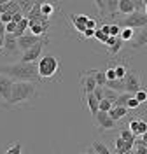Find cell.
Instances as JSON below:
<instances>
[{
    "label": "cell",
    "instance_id": "60d3db41",
    "mask_svg": "<svg viewBox=\"0 0 147 154\" xmlns=\"http://www.w3.org/2000/svg\"><path fill=\"white\" fill-rule=\"evenodd\" d=\"M0 37H5V25L0 21Z\"/></svg>",
    "mask_w": 147,
    "mask_h": 154
},
{
    "label": "cell",
    "instance_id": "8992f818",
    "mask_svg": "<svg viewBox=\"0 0 147 154\" xmlns=\"http://www.w3.org/2000/svg\"><path fill=\"white\" fill-rule=\"evenodd\" d=\"M47 42H49V35H44L39 44H35L33 48L26 49V51L21 54V61H23V63H37V61H39V58L42 56L44 48L47 46Z\"/></svg>",
    "mask_w": 147,
    "mask_h": 154
},
{
    "label": "cell",
    "instance_id": "603a6c76",
    "mask_svg": "<svg viewBox=\"0 0 147 154\" xmlns=\"http://www.w3.org/2000/svg\"><path fill=\"white\" fill-rule=\"evenodd\" d=\"M84 102L88 103L89 112H91V116L95 117V116L98 114V103H100V102H98L96 98H95V95H93V93H89V95L84 96Z\"/></svg>",
    "mask_w": 147,
    "mask_h": 154
},
{
    "label": "cell",
    "instance_id": "9a60e30c",
    "mask_svg": "<svg viewBox=\"0 0 147 154\" xmlns=\"http://www.w3.org/2000/svg\"><path fill=\"white\" fill-rule=\"evenodd\" d=\"M135 0H118V14L119 16H128L135 12Z\"/></svg>",
    "mask_w": 147,
    "mask_h": 154
},
{
    "label": "cell",
    "instance_id": "cb8c5ba5",
    "mask_svg": "<svg viewBox=\"0 0 147 154\" xmlns=\"http://www.w3.org/2000/svg\"><path fill=\"white\" fill-rule=\"evenodd\" d=\"M91 74H93V79L96 82V88H103L105 82H107V77H105V72L98 70V68H91Z\"/></svg>",
    "mask_w": 147,
    "mask_h": 154
},
{
    "label": "cell",
    "instance_id": "4dcf8cb0",
    "mask_svg": "<svg viewBox=\"0 0 147 154\" xmlns=\"http://www.w3.org/2000/svg\"><path fill=\"white\" fill-rule=\"evenodd\" d=\"M133 37V30L131 28H121V33H119V38L123 40V42H130Z\"/></svg>",
    "mask_w": 147,
    "mask_h": 154
},
{
    "label": "cell",
    "instance_id": "d4e9b609",
    "mask_svg": "<svg viewBox=\"0 0 147 154\" xmlns=\"http://www.w3.org/2000/svg\"><path fill=\"white\" fill-rule=\"evenodd\" d=\"M114 72H116V79H124V75H126V72H128V63L126 61H119L118 65L114 67Z\"/></svg>",
    "mask_w": 147,
    "mask_h": 154
},
{
    "label": "cell",
    "instance_id": "f1b7e54d",
    "mask_svg": "<svg viewBox=\"0 0 147 154\" xmlns=\"http://www.w3.org/2000/svg\"><path fill=\"white\" fill-rule=\"evenodd\" d=\"M119 93H116V91H112V89H109V88H103V100H109L112 105H114V102L118 100Z\"/></svg>",
    "mask_w": 147,
    "mask_h": 154
},
{
    "label": "cell",
    "instance_id": "b9f144b4",
    "mask_svg": "<svg viewBox=\"0 0 147 154\" xmlns=\"http://www.w3.org/2000/svg\"><path fill=\"white\" fill-rule=\"evenodd\" d=\"M140 140H142V142H144V144L147 145V131H145L144 135H142V137H140Z\"/></svg>",
    "mask_w": 147,
    "mask_h": 154
},
{
    "label": "cell",
    "instance_id": "484cf974",
    "mask_svg": "<svg viewBox=\"0 0 147 154\" xmlns=\"http://www.w3.org/2000/svg\"><path fill=\"white\" fill-rule=\"evenodd\" d=\"M119 137H121V138H123L124 142H128V144H133V145H135V138H137V137L131 133V131H130L128 128H121V131H119Z\"/></svg>",
    "mask_w": 147,
    "mask_h": 154
},
{
    "label": "cell",
    "instance_id": "7a4b0ae2",
    "mask_svg": "<svg viewBox=\"0 0 147 154\" xmlns=\"http://www.w3.org/2000/svg\"><path fill=\"white\" fill-rule=\"evenodd\" d=\"M37 86H39L37 82H14L7 107H18L26 103L28 100H33L39 95V88Z\"/></svg>",
    "mask_w": 147,
    "mask_h": 154
},
{
    "label": "cell",
    "instance_id": "8fae6325",
    "mask_svg": "<svg viewBox=\"0 0 147 154\" xmlns=\"http://www.w3.org/2000/svg\"><path fill=\"white\" fill-rule=\"evenodd\" d=\"M126 128L135 135V137H142V135L147 131V121L140 119V117H133V119H130V123H128Z\"/></svg>",
    "mask_w": 147,
    "mask_h": 154
},
{
    "label": "cell",
    "instance_id": "f6af8a7d",
    "mask_svg": "<svg viewBox=\"0 0 147 154\" xmlns=\"http://www.w3.org/2000/svg\"><path fill=\"white\" fill-rule=\"evenodd\" d=\"M124 154H135V151L131 149V151H128V152H124Z\"/></svg>",
    "mask_w": 147,
    "mask_h": 154
},
{
    "label": "cell",
    "instance_id": "ffe728a7",
    "mask_svg": "<svg viewBox=\"0 0 147 154\" xmlns=\"http://www.w3.org/2000/svg\"><path fill=\"white\" fill-rule=\"evenodd\" d=\"M89 151L95 152V154H112V151L103 142H100V140H93L91 145H89Z\"/></svg>",
    "mask_w": 147,
    "mask_h": 154
},
{
    "label": "cell",
    "instance_id": "e0dca14e",
    "mask_svg": "<svg viewBox=\"0 0 147 154\" xmlns=\"http://www.w3.org/2000/svg\"><path fill=\"white\" fill-rule=\"evenodd\" d=\"M4 49H5L7 54H16L20 51L18 49V40H16V37H12L11 33H5V37H4Z\"/></svg>",
    "mask_w": 147,
    "mask_h": 154
},
{
    "label": "cell",
    "instance_id": "d590c367",
    "mask_svg": "<svg viewBox=\"0 0 147 154\" xmlns=\"http://www.w3.org/2000/svg\"><path fill=\"white\" fill-rule=\"evenodd\" d=\"M105 77H107V81H114L116 79V72H114V67H109L105 70Z\"/></svg>",
    "mask_w": 147,
    "mask_h": 154
},
{
    "label": "cell",
    "instance_id": "44dd1931",
    "mask_svg": "<svg viewBox=\"0 0 147 154\" xmlns=\"http://www.w3.org/2000/svg\"><path fill=\"white\" fill-rule=\"evenodd\" d=\"M0 154H23V144L20 140H16L12 144H7Z\"/></svg>",
    "mask_w": 147,
    "mask_h": 154
},
{
    "label": "cell",
    "instance_id": "5bb4252c",
    "mask_svg": "<svg viewBox=\"0 0 147 154\" xmlns=\"http://www.w3.org/2000/svg\"><path fill=\"white\" fill-rule=\"evenodd\" d=\"M88 19H89L88 14H69V21L74 25V28L77 30L81 35H82V32L86 30V23H88Z\"/></svg>",
    "mask_w": 147,
    "mask_h": 154
},
{
    "label": "cell",
    "instance_id": "ab89813d",
    "mask_svg": "<svg viewBox=\"0 0 147 154\" xmlns=\"http://www.w3.org/2000/svg\"><path fill=\"white\" fill-rule=\"evenodd\" d=\"M82 37H84V38L95 37V30H84V32H82Z\"/></svg>",
    "mask_w": 147,
    "mask_h": 154
},
{
    "label": "cell",
    "instance_id": "bcb514c9",
    "mask_svg": "<svg viewBox=\"0 0 147 154\" xmlns=\"http://www.w3.org/2000/svg\"><path fill=\"white\" fill-rule=\"evenodd\" d=\"M79 154H91V152H79Z\"/></svg>",
    "mask_w": 147,
    "mask_h": 154
},
{
    "label": "cell",
    "instance_id": "5b68a950",
    "mask_svg": "<svg viewBox=\"0 0 147 154\" xmlns=\"http://www.w3.org/2000/svg\"><path fill=\"white\" fill-rule=\"evenodd\" d=\"M123 84H124V93H131V95H135L137 91L144 89L142 75H140V72L135 70V68H128L126 75L123 79Z\"/></svg>",
    "mask_w": 147,
    "mask_h": 154
},
{
    "label": "cell",
    "instance_id": "7bdbcfd3",
    "mask_svg": "<svg viewBox=\"0 0 147 154\" xmlns=\"http://www.w3.org/2000/svg\"><path fill=\"white\" fill-rule=\"evenodd\" d=\"M4 49V37H0V51Z\"/></svg>",
    "mask_w": 147,
    "mask_h": 154
},
{
    "label": "cell",
    "instance_id": "7c38bea8",
    "mask_svg": "<svg viewBox=\"0 0 147 154\" xmlns=\"http://www.w3.org/2000/svg\"><path fill=\"white\" fill-rule=\"evenodd\" d=\"M95 121H96V125L100 130H116L118 128V123H114L110 117H109L107 112H98L96 116H95Z\"/></svg>",
    "mask_w": 147,
    "mask_h": 154
},
{
    "label": "cell",
    "instance_id": "8d00e7d4",
    "mask_svg": "<svg viewBox=\"0 0 147 154\" xmlns=\"http://www.w3.org/2000/svg\"><path fill=\"white\" fill-rule=\"evenodd\" d=\"M93 95H95V98H96L98 102H102L103 100V88H95Z\"/></svg>",
    "mask_w": 147,
    "mask_h": 154
},
{
    "label": "cell",
    "instance_id": "ba28073f",
    "mask_svg": "<svg viewBox=\"0 0 147 154\" xmlns=\"http://www.w3.org/2000/svg\"><path fill=\"white\" fill-rule=\"evenodd\" d=\"M79 77H81V98H84L86 95H89V93L95 91L96 82H95V79H93L91 68H89V70H84V72H81V75Z\"/></svg>",
    "mask_w": 147,
    "mask_h": 154
},
{
    "label": "cell",
    "instance_id": "f546056e",
    "mask_svg": "<svg viewBox=\"0 0 147 154\" xmlns=\"http://www.w3.org/2000/svg\"><path fill=\"white\" fill-rule=\"evenodd\" d=\"M16 7H18V2H0V14L9 12V11L16 9Z\"/></svg>",
    "mask_w": 147,
    "mask_h": 154
},
{
    "label": "cell",
    "instance_id": "d6a6232c",
    "mask_svg": "<svg viewBox=\"0 0 147 154\" xmlns=\"http://www.w3.org/2000/svg\"><path fill=\"white\" fill-rule=\"evenodd\" d=\"M112 109V103L109 102V100H102L100 103H98V112H109Z\"/></svg>",
    "mask_w": 147,
    "mask_h": 154
},
{
    "label": "cell",
    "instance_id": "7402d4cb",
    "mask_svg": "<svg viewBox=\"0 0 147 154\" xmlns=\"http://www.w3.org/2000/svg\"><path fill=\"white\" fill-rule=\"evenodd\" d=\"M60 7L56 5V4H49V2H40V12L46 16L47 19H51V16L58 11Z\"/></svg>",
    "mask_w": 147,
    "mask_h": 154
},
{
    "label": "cell",
    "instance_id": "4fadbf2b",
    "mask_svg": "<svg viewBox=\"0 0 147 154\" xmlns=\"http://www.w3.org/2000/svg\"><path fill=\"white\" fill-rule=\"evenodd\" d=\"M12 81H11L9 77H5V75H2L0 74V100L2 102H9V98H11V91H12Z\"/></svg>",
    "mask_w": 147,
    "mask_h": 154
},
{
    "label": "cell",
    "instance_id": "83f0119b",
    "mask_svg": "<svg viewBox=\"0 0 147 154\" xmlns=\"http://www.w3.org/2000/svg\"><path fill=\"white\" fill-rule=\"evenodd\" d=\"M131 93H121V95L118 96V100L114 102V105L112 107H126V103H128V100L131 98Z\"/></svg>",
    "mask_w": 147,
    "mask_h": 154
},
{
    "label": "cell",
    "instance_id": "277c9868",
    "mask_svg": "<svg viewBox=\"0 0 147 154\" xmlns=\"http://www.w3.org/2000/svg\"><path fill=\"white\" fill-rule=\"evenodd\" d=\"M112 19H116L114 23L118 25L119 28H131V30H137V28H144L147 26V16L144 14V11H135L128 16H112Z\"/></svg>",
    "mask_w": 147,
    "mask_h": 154
},
{
    "label": "cell",
    "instance_id": "d6986e66",
    "mask_svg": "<svg viewBox=\"0 0 147 154\" xmlns=\"http://www.w3.org/2000/svg\"><path fill=\"white\" fill-rule=\"evenodd\" d=\"M100 30L107 35V37H119V33H121V28H119L116 23H103Z\"/></svg>",
    "mask_w": 147,
    "mask_h": 154
},
{
    "label": "cell",
    "instance_id": "6da1fadb",
    "mask_svg": "<svg viewBox=\"0 0 147 154\" xmlns=\"http://www.w3.org/2000/svg\"><path fill=\"white\" fill-rule=\"evenodd\" d=\"M0 74L9 77L14 82H40L37 63H11V65H0Z\"/></svg>",
    "mask_w": 147,
    "mask_h": 154
},
{
    "label": "cell",
    "instance_id": "1f68e13d",
    "mask_svg": "<svg viewBox=\"0 0 147 154\" xmlns=\"http://www.w3.org/2000/svg\"><path fill=\"white\" fill-rule=\"evenodd\" d=\"M133 96H135V100H137L140 105L147 103V91H145V89H140V91H137Z\"/></svg>",
    "mask_w": 147,
    "mask_h": 154
},
{
    "label": "cell",
    "instance_id": "9c48e42d",
    "mask_svg": "<svg viewBox=\"0 0 147 154\" xmlns=\"http://www.w3.org/2000/svg\"><path fill=\"white\" fill-rule=\"evenodd\" d=\"M128 44H130V48L133 51H140V49L145 48L147 46V26L133 30V37H131V40Z\"/></svg>",
    "mask_w": 147,
    "mask_h": 154
},
{
    "label": "cell",
    "instance_id": "f35d334b",
    "mask_svg": "<svg viewBox=\"0 0 147 154\" xmlns=\"http://www.w3.org/2000/svg\"><path fill=\"white\" fill-rule=\"evenodd\" d=\"M16 26H18V25L12 23V21L7 23V25H5V33H14V32H16Z\"/></svg>",
    "mask_w": 147,
    "mask_h": 154
},
{
    "label": "cell",
    "instance_id": "52a82bcc",
    "mask_svg": "<svg viewBox=\"0 0 147 154\" xmlns=\"http://www.w3.org/2000/svg\"><path fill=\"white\" fill-rule=\"evenodd\" d=\"M95 7L98 9V18H112L118 14V0H110V2H105V0H98L95 2Z\"/></svg>",
    "mask_w": 147,
    "mask_h": 154
},
{
    "label": "cell",
    "instance_id": "74e56055",
    "mask_svg": "<svg viewBox=\"0 0 147 154\" xmlns=\"http://www.w3.org/2000/svg\"><path fill=\"white\" fill-rule=\"evenodd\" d=\"M96 25H98L96 19L89 18V19H88V23H86V30H96Z\"/></svg>",
    "mask_w": 147,
    "mask_h": 154
},
{
    "label": "cell",
    "instance_id": "30bf717a",
    "mask_svg": "<svg viewBox=\"0 0 147 154\" xmlns=\"http://www.w3.org/2000/svg\"><path fill=\"white\" fill-rule=\"evenodd\" d=\"M16 40H18V49L25 53L26 49L33 48L35 44H39L40 40H42V37H37V35H32V33H25L23 37L16 38Z\"/></svg>",
    "mask_w": 147,
    "mask_h": 154
},
{
    "label": "cell",
    "instance_id": "ac0fdd59",
    "mask_svg": "<svg viewBox=\"0 0 147 154\" xmlns=\"http://www.w3.org/2000/svg\"><path fill=\"white\" fill-rule=\"evenodd\" d=\"M107 114H109V117H110L114 123H118V121L124 119V117L130 114V110H128L126 107H112V109L109 110Z\"/></svg>",
    "mask_w": 147,
    "mask_h": 154
},
{
    "label": "cell",
    "instance_id": "2e32d148",
    "mask_svg": "<svg viewBox=\"0 0 147 154\" xmlns=\"http://www.w3.org/2000/svg\"><path fill=\"white\" fill-rule=\"evenodd\" d=\"M131 149H135V145L124 142L119 135L114 138V152L112 154H124V152H128V151H131Z\"/></svg>",
    "mask_w": 147,
    "mask_h": 154
},
{
    "label": "cell",
    "instance_id": "ee69618b",
    "mask_svg": "<svg viewBox=\"0 0 147 154\" xmlns=\"http://www.w3.org/2000/svg\"><path fill=\"white\" fill-rule=\"evenodd\" d=\"M144 14H145V16H147V2H145V4H144Z\"/></svg>",
    "mask_w": 147,
    "mask_h": 154
},
{
    "label": "cell",
    "instance_id": "e575fe53",
    "mask_svg": "<svg viewBox=\"0 0 147 154\" xmlns=\"http://www.w3.org/2000/svg\"><path fill=\"white\" fill-rule=\"evenodd\" d=\"M138 107H140V103L135 100V96H131V98L128 100V103H126V109L130 110V109H138Z\"/></svg>",
    "mask_w": 147,
    "mask_h": 154
},
{
    "label": "cell",
    "instance_id": "3957f363",
    "mask_svg": "<svg viewBox=\"0 0 147 154\" xmlns=\"http://www.w3.org/2000/svg\"><path fill=\"white\" fill-rule=\"evenodd\" d=\"M37 72L40 81H51L60 74V60L54 54H42L37 61Z\"/></svg>",
    "mask_w": 147,
    "mask_h": 154
},
{
    "label": "cell",
    "instance_id": "4316f807",
    "mask_svg": "<svg viewBox=\"0 0 147 154\" xmlns=\"http://www.w3.org/2000/svg\"><path fill=\"white\" fill-rule=\"evenodd\" d=\"M123 46H124V42L121 40V38L118 37V40H116V44H112L110 48L107 49V53H109V56H118L119 54V51L123 49Z\"/></svg>",
    "mask_w": 147,
    "mask_h": 154
},
{
    "label": "cell",
    "instance_id": "836d02e7",
    "mask_svg": "<svg viewBox=\"0 0 147 154\" xmlns=\"http://www.w3.org/2000/svg\"><path fill=\"white\" fill-rule=\"evenodd\" d=\"M95 38H96V40H100L102 44H107V40H109V37H107V35H105V33H103L100 28L95 30Z\"/></svg>",
    "mask_w": 147,
    "mask_h": 154
}]
</instances>
